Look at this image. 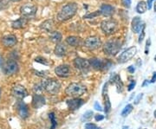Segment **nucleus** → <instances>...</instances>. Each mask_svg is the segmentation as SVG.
I'll return each instance as SVG.
<instances>
[{
  "instance_id": "1",
  "label": "nucleus",
  "mask_w": 156,
  "mask_h": 129,
  "mask_svg": "<svg viewBox=\"0 0 156 129\" xmlns=\"http://www.w3.org/2000/svg\"><path fill=\"white\" fill-rule=\"evenodd\" d=\"M78 5L76 3H69L67 5L63 6L61 9V11L57 13L56 18L60 22H64L69 19L72 18L77 12Z\"/></svg>"
},
{
  "instance_id": "2",
  "label": "nucleus",
  "mask_w": 156,
  "mask_h": 129,
  "mask_svg": "<svg viewBox=\"0 0 156 129\" xmlns=\"http://www.w3.org/2000/svg\"><path fill=\"white\" fill-rule=\"evenodd\" d=\"M65 92L69 96H71L74 98H78V97L83 96L86 92V87L81 83L73 82L68 86Z\"/></svg>"
},
{
  "instance_id": "3",
  "label": "nucleus",
  "mask_w": 156,
  "mask_h": 129,
  "mask_svg": "<svg viewBox=\"0 0 156 129\" xmlns=\"http://www.w3.org/2000/svg\"><path fill=\"white\" fill-rule=\"evenodd\" d=\"M122 48V44L119 40L113 39L108 41L103 46V51L109 56H116Z\"/></svg>"
},
{
  "instance_id": "4",
  "label": "nucleus",
  "mask_w": 156,
  "mask_h": 129,
  "mask_svg": "<svg viewBox=\"0 0 156 129\" xmlns=\"http://www.w3.org/2000/svg\"><path fill=\"white\" fill-rule=\"evenodd\" d=\"M43 84H44V90H46L48 93H50L51 95L57 94L61 89V85L59 83V82L55 79H48L46 81H44Z\"/></svg>"
},
{
  "instance_id": "5",
  "label": "nucleus",
  "mask_w": 156,
  "mask_h": 129,
  "mask_svg": "<svg viewBox=\"0 0 156 129\" xmlns=\"http://www.w3.org/2000/svg\"><path fill=\"white\" fill-rule=\"evenodd\" d=\"M118 23L115 19H106L101 23V29L106 35H112L117 30Z\"/></svg>"
},
{
  "instance_id": "6",
  "label": "nucleus",
  "mask_w": 156,
  "mask_h": 129,
  "mask_svg": "<svg viewBox=\"0 0 156 129\" xmlns=\"http://www.w3.org/2000/svg\"><path fill=\"white\" fill-rule=\"evenodd\" d=\"M136 53H137V49H136V47L132 46V47L127 49L126 51H123L122 53L120 55V56H119L118 60H119V62H122V63L127 62H128L129 60H131V59L135 56Z\"/></svg>"
},
{
  "instance_id": "7",
  "label": "nucleus",
  "mask_w": 156,
  "mask_h": 129,
  "mask_svg": "<svg viewBox=\"0 0 156 129\" xmlns=\"http://www.w3.org/2000/svg\"><path fill=\"white\" fill-rule=\"evenodd\" d=\"M84 45L87 49L94 51L101 46V41L98 37H89L84 42Z\"/></svg>"
},
{
  "instance_id": "8",
  "label": "nucleus",
  "mask_w": 156,
  "mask_h": 129,
  "mask_svg": "<svg viewBox=\"0 0 156 129\" xmlns=\"http://www.w3.org/2000/svg\"><path fill=\"white\" fill-rule=\"evenodd\" d=\"M74 65L77 69H79L80 71H82L83 73H87L89 70V67H90V63H89V60L81 58V57L76 58L74 60Z\"/></svg>"
},
{
  "instance_id": "9",
  "label": "nucleus",
  "mask_w": 156,
  "mask_h": 129,
  "mask_svg": "<svg viewBox=\"0 0 156 129\" xmlns=\"http://www.w3.org/2000/svg\"><path fill=\"white\" fill-rule=\"evenodd\" d=\"M89 61L90 66L93 67L96 70H101V69H108L109 66L111 65V62H109L108 64H107L108 61H101V59L98 58H91Z\"/></svg>"
},
{
  "instance_id": "10",
  "label": "nucleus",
  "mask_w": 156,
  "mask_h": 129,
  "mask_svg": "<svg viewBox=\"0 0 156 129\" xmlns=\"http://www.w3.org/2000/svg\"><path fill=\"white\" fill-rule=\"evenodd\" d=\"M37 7L33 4H25L20 8V12L23 17H32L37 13Z\"/></svg>"
},
{
  "instance_id": "11",
  "label": "nucleus",
  "mask_w": 156,
  "mask_h": 129,
  "mask_svg": "<svg viewBox=\"0 0 156 129\" xmlns=\"http://www.w3.org/2000/svg\"><path fill=\"white\" fill-rule=\"evenodd\" d=\"M18 71V64L14 60H8L4 67V72L7 75H12Z\"/></svg>"
},
{
  "instance_id": "12",
  "label": "nucleus",
  "mask_w": 156,
  "mask_h": 129,
  "mask_svg": "<svg viewBox=\"0 0 156 129\" xmlns=\"http://www.w3.org/2000/svg\"><path fill=\"white\" fill-rule=\"evenodd\" d=\"M12 95L17 99L22 100V99L25 98L26 96H28V92H27V90L23 86L17 84L15 85L12 88Z\"/></svg>"
},
{
  "instance_id": "13",
  "label": "nucleus",
  "mask_w": 156,
  "mask_h": 129,
  "mask_svg": "<svg viewBox=\"0 0 156 129\" xmlns=\"http://www.w3.org/2000/svg\"><path fill=\"white\" fill-rule=\"evenodd\" d=\"M55 73L57 76L62 77V78L68 77L70 75V68L67 64L60 65L55 68Z\"/></svg>"
},
{
  "instance_id": "14",
  "label": "nucleus",
  "mask_w": 156,
  "mask_h": 129,
  "mask_svg": "<svg viewBox=\"0 0 156 129\" xmlns=\"http://www.w3.org/2000/svg\"><path fill=\"white\" fill-rule=\"evenodd\" d=\"M17 40L14 35H6L2 38V44L6 48H11L16 45Z\"/></svg>"
},
{
  "instance_id": "15",
  "label": "nucleus",
  "mask_w": 156,
  "mask_h": 129,
  "mask_svg": "<svg viewBox=\"0 0 156 129\" xmlns=\"http://www.w3.org/2000/svg\"><path fill=\"white\" fill-rule=\"evenodd\" d=\"M45 105V98L41 95L35 94L32 97V107L36 109L41 108Z\"/></svg>"
},
{
  "instance_id": "16",
  "label": "nucleus",
  "mask_w": 156,
  "mask_h": 129,
  "mask_svg": "<svg viewBox=\"0 0 156 129\" xmlns=\"http://www.w3.org/2000/svg\"><path fill=\"white\" fill-rule=\"evenodd\" d=\"M83 100L80 99V98H74L71 100H68L67 106L70 110H76L80 107H82L83 105Z\"/></svg>"
},
{
  "instance_id": "17",
  "label": "nucleus",
  "mask_w": 156,
  "mask_h": 129,
  "mask_svg": "<svg viewBox=\"0 0 156 129\" xmlns=\"http://www.w3.org/2000/svg\"><path fill=\"white\" fill-rule=\"evenodd\" d=\"M142 27H143V24H142L140 17H134L132 19V23H131V29H132L133 32L135 34H138L141 30Z\"/></svg>"
},
{
  "instance_id": "18",
  "label": "nucleus",
  "mask_w": 156,
  "mask_h": 129,
  "mask_svg": "<svg viewBox=\"0 0 156 129\" xmlns=\"http://www.w3.org/2000/svg\"><path fill=\"white\" fill-rule=\"evenodd\" d=\"M17 111L20 117L23 119H26L29 116V109L28 106L24 102H19L17 104Z\"/></svg>"
},
{
  "instance_id": "19",
  "label": "nucleus",
  "mask_w": 156,
  "mask_h": 129,
  "mask_svg": "<svg viewBox=\"0 0 156 129\" xmlns=\"http://www.w3.org/2000/svg\"><path fill=\"white\" fill-rule=\"evenodd\" d=\"M100 12L104 17H111L115 12V8L110 5H102L100 8Z\"/></svg>"
},
{
  "instance_id": "20",
  "label": "nucleus",
  "mask_w": 156,
  "mask_h": 129,
  "mask_svg": "<svg viewBox=\"0 0 156 129\" xmlns=\"http://www.w3.org/2000/svg\"><path fill=\"white\" fill-rule=\"evenodd\" d=\"M110 82H111V83H114V84L116 86L117 91H118L119 93L122 92L123 83L122 82V80H121V77H120L118 75L114 74V75H112L111 78H110Z\"/></svg>"
},
{
  "instance_id": "21",
  "label": "nucleus",
  "mask_w": 156,
  "mask_h": 129,
  "mask_svg": "<svg viewBox=\"0 0 156 129\" xmlns=\"http://www.w3.org/2000/svg\"><path fill=\"white\" fill-rule=\"evenodd\" d=\"M26 24H27V19L25 17H20L11 23V27L15 30H19L25 27Z\"/></svg>"
},
{
  "instance_id": "22",
  "label": "nucleus",
  "mask_w": 156,
  "mask_h": 129,
  "mask_svg": "<svg viewBox=\"0 0 156 129\" xmlns=\"http://www.w3.org/2000/svg\"><path fill=\"white\" fill-rule=\"evenodd\" d=\"M40 28L45 30V31H47V32H52L53 29H54V22H53V20L52 19L45 20L44 22L41 23Z\"/></svg>"
},
{
  "instance_id": "23",
  "label": "nucleus",
  "mask_w": 156,
  "mask_h": 129,
  "mask_svg": "<svg viewBox=\"0 0 156 129\" xmlns=\"http://www.w3.org/2000/svg\"><path fill=\"white\" fill-rule=\"evenodd\" d=\"M67 52V48L64 44H57L54 50V53L56 54V56H63Z\"/></svg>"
},
{
  "instance_id": "24",
  "label": "nucleus",
  "mask_w": 156,
  "mask_h": 129,
  "mask_svg": "<svg viewBox=\"0 0 156 129\" xmlns=\"http://www.w3.org/2000/svg\"><path fill=\"white\" fill-rule=\"evenodd\" d=\"M66 43L72 47H77L81 44V39L75 36H69L66 38Z\"/></svg>"
},
{
  "instance_id": "25",
  "label": "nucleus",
  "mask_w": 156,
  "mask_h": 129,
  "mask_svg": "<svg viewBox=\"0 0 156 129\" xmlns=\"http://www.w3.org/2000/svg\"><path fill=\"white\" fill-rule=\"evenodd\" d=\"M50 39L53 42V43H56V44H60V42L62 39V36L59 31H52L50 33Z\"/></svg>"
},
{
  "instance_id": "26",
  "label": "nucleus",
  "mask_w": 156,
  "mask_h": 129,
  "mask_svg": "<svg viewBox=\"0 0 156 129\" xmlns=\"http://www.w3.org/2000/svg\"><path fill=\"white\" fill-rule=\"evenodd\" d=\"M147 10V2L145 1H140L138 5L136 6V11L139 14H143L145 13Z\"/></svg>"
},
{
  "instance_id": "27",
  "label": "nucleus",
  "mask_w": 156,
  "mask_h": 129,
  "mask_svg": "<svg viewBox=\"0 0 156 129\" xmlns=\"http://www.w3.org/2000/svg\"><path fill=\"white\" fill-rule=\"evenodd\" d=\"M132 111H133V105L128 104L126 107L123 108L122 112V117H126V116H128V114L132 112Z\"/></svg>"
},
{
  "instance_id": "28",
  "label": "nucleus",
  "mask_w": 156,
  "mask_h": 129,
  "mask_svg": "<svg viewBox=\"0 0 156 129\" xmlns=\"http://www.w3.org/2000/svg\"><path fill=\"white\" fill-rule=\"evenodd\" d=\"M33 90H34V92H35V94H37V95H41V94L43 93V91L44 90L43 82L35 85L33 88Z\"/></svg>"
},
{
  "instance_id": "29",
  "label": "nucleus",
  "mask_w": 156,
  "mask_h": 129,
  "mask_svg": "<svg viewBox=\"0 0 156 129\" xmlns=\"http://www.w3.org/2000/svg\"><path fill=\"white\" fill-rule=\"evenodd\" d=\"M49 118H50V122H51V127H50V129H55L56 127V126H57L55 113H49Z\"/></svg>"
},
{
  "instance_id": "30",
  "label": "nucleus",
  "mask_w": 156,
  "mask_h": 129,
  "mask_svg": "<svg viewBox=\"0 0 156 129\" xmlns=\"http://www.w3.org/2000/svg\"><path fill=\"white\" fill-rule=\"evenodd\" d=\"M111 110V102L109 101V98H108V96L106 94V96H105V109H104V112L106 113H108Z\"/></svg>"
},
{
  "instance_id": "31",
  "label": "nucleus",
  "mask_w": 156,
  "mask_h": 129,
  "mask_svg": "<svg viewBox=\"0 0 156 129\" xmlns=\"http://www.w3.org/2000/svg\"><path fill=\"white\" fill-rule=\"evenodd\" d=\"M10 6L9 0H0V11L6 10Z\"/></svg>"
},
{
  "instance_id": "32",
  "label": "nucleus",
  "mask_w": 156,
  "mask_h": 129,
  "mask_svg": "<svg viewBox=\"0 0 156 129\" xmlns=\"http://www.w3.org/2000/svg\"><path fill=\"white\" fill-rule=\"evenodd\" d=\"M100 15H101L100 11H94L93 13H89V14H88V15L84 16L83 18H86V19H91V18H94V17H98V16H100Z\"/></svg>"
},
{
  "instance_id": "33",
  "label": "nucleus",
  "mask_w": 156,
  "mask_h": 129,
  "mask_svg": "<svg viewBox=\"0 0 156 129\" xmlns=\"http://www.w3.org/2000/svg\"><path fill=\"white\" fill-rule=\"evenodd\" d=\"M92 116H93V112L92 111H88V112H86L83 114V116L82 118V120L83 121H87V120H89L92 118Z\"/></svg>"
},
{
  "instance_id": "34",
  "label": "nucleus",
  "mask_w": 156,
  "mask_h": 129,
  "mask_svg": "<svg viewBox=\"0 0 156 129\" xmlns=\"http://www.w3.org/2000/svg\"><path fill=\"white\" fill-rule=\"evenodd\" d=\"M145 24H143V27H142L141 30H140V35L139 37V40H138V43H139V44H141L143 39H144V37H145Z\"/></svg>"
},
{
  "instance_id": "35",
  "label": "nucleus",
  "mask_w": 156,
  "mask_h": 129,
  "mask_svg": "<svg viewBox=\"0 0 156 129\" xmlns=\"http://www.w3.org/2000/svg\"><path fill=\"white\" fill-rule=\"evenodd\" d=\"M35 61L37 62H40V63H42V64H44V65H49V64H50L45 58H44V57H41V56L37 57V58L35 59Z\"/></svg>"
},
{
  "instance_id": "36",
  "label": "nucleus",
  "mask_w": 156,
  "mask_h": 129,
  "mask_svg": "<svg viewBox=\"0 0 156 129\" xmlns=\"http://www.w3.org/2000/svg\"><path fill=\"white\" fill-rule=\"evenodd\" d=\"M150 44H151V40L150 38H148L147 41V44H146V50H145L146 55H147V54H148V49H149V47H150Z\"/></svg>"
},
{
  "instance_id": "37",
  "label": "nucleus",
  "mask_w": 156,
  "mask_h": 129,
  "mask_svg": "<svg viewBox=\"0 0 156 129\" xmlns=\"http://www.w3.org/2000/svg\"><path fill=\"white\" fill-rule=\"evenodd\" d=\"M131 2L132 0H122V5L127 8H129L131 6Z\"/></svg>"
},
{
  "instance_id": "38",
  "label": "nucleus",
  "mask_w": 156,
  "mask_h": 129,
  "mask_svg": "<svg viewBox=\"0 0 156 129\" xmlns=\"http://www.w3.org/2000/svg\"><path fill=\"white\" fill-rule=\"evenodd\" d=\"M85 128L86 129H95L96 128V126L95 124L92 123H87L85 125Z\"/></svg>"
},
{
  "instance_id": "39",
  "label": "nucleus",
  "mask_w": 156,
  "mask_h": 129,
  "mask_svg": "<svg viewBox=\"0 0 156 129\" xmlns=\"http://www.w3.org/2000/svg\"><path fill=\"white\" fill-rule=\"evenodd\" d=\"M135 84H136L135 81H132V82H131V83H130V84L128 86V91H131V90L134 89V86H135Z\"/></svg>"
},
{
  "instance_id": "40",
  "label": "nucleus",
  "mask_w": 156,
  "mask_h": 129,
  "mask_svg": "<svg viewBox=\"0 0 156 129\" xmlns=\"http://www.w3.org/2000/svg\"><path fill=\"white\" fill-rule=\"evenodd\" d=\"M104 119V116L102 114H96L95 115V120L96 121H100V120H102Z\"/></svg>"
},
{
  "instance_id": "41",
  "label": "nucleus",
  "mask_w": 156,
  "mask_h": 129,
  "mask_svg": "<svg viewBox=\"0 0 156 129\" xmlns=\"http://www.w3.org/2000/svg\"><path fill=\"white\" fill-rule=\"evenodd\" d=\"M94 107L95 108V110H97V111H102V108H101V105L98 103V102H95Z\"/></svg>"
},
{
  "instance_id": "42",
  "label": "nucleus",
  "mask_w": 156,
  "mask_h": 129,
  "mask_svg": "<svg viewBox=\"0 0 156 129\" xmlns=\"http://www.w3.org/2000/svg\"><path fill=\"white\" fill-rule=\"evenodd\" d=\"M154 0H147V9H151L152 8V5H153V2Z\"/></svg>"
},
{
  "instance_id": "43",
  "label": "nucleus",
  "mask_w": 156,
  "mask_h": 129,
  "mask_svg": "<svg viewBox=\"0 0 156 129\" xmlns=\"http://www.w3.org/2000/svg\"><path fill=\"white\" fill-rule=\"evenodd\" d=\"M128 71L129 72V73H131V74H133L135 71V68H134V66H129V67L128 68Z\"/></svg>"
},
{
  "instance_id": "44",
  "label": "nucleus",
  "mask_w": 156,
  "mask_h": 129,
  "mask_svg": "<svg viewBox=\"0 0 156 129\" xmlns=\"http://www.w3.org/2000/svg\"><path fill=\"white\" fill-rule=\"evenodd\" d=\"M142 96H143V94H140V95H139V96H138V97L136 98V100L134 101V103H135V104H138V103H139L140 100H141Z\"/></svg>"
},
{
  "instance_id": "45",
  "label": "nucleus",
  "mask_w": 156,
  "mask_h": 129,
  "mask_svg": "<svg viewBox=\"0 0 156 129\" xmlns=\"http://www.w3.org/2000/svg\"><path fill=\"white\" fill-rule=\"evenodd\" d=\"M156 82V72H154V75H153V77H152V79L150 80V83H154V82Z\"/></svg>"
},
{
  "instance_id": "46",
  "label": "nucleus",
  "mask_w": 156,
  "mask_h": 129,
  "mask_svg": "<svg viewBox=\"0 0 156 129\" xmlns=\"http://www.w3.org/2000/svg\"><path fill=\"white\" fill-rule=\"evenodd\" d=\"M35 72V75H38V76H41V77H44L45 75V74H44L43 72H38V71H34Z\"/></svg>"
},
{
  "instance_id": "47",
  "label": "nucleus",
  "mask_w": 156,
  "mask_h": 129,
  "mask_svg": "<svg viewBox=\"0 0 156 129\" xmlns=\"http://www.w3.org/2000/svg\"><path fill=\"white\" fill-rule=\"evenodd\" d=\"M146 85H148V82H147V80H145V82H144V83L142 84V86L144 87V86H146Z\"/></svg>"
},
{
  "instance_id": "48",
  "label": "nucleus",
  "mask_w": 156,
  "mask_h": 129,
  "mask_svg": "<svg viewBox=\"0 0 156 129\" xmlns=\"http://www.w3.org/2000/svg\"><path fill=\"white\" fill-rule=\"evenodd\" d=\"M154 5V11H156V0L155 2H154V4H153Z\"/></svg>"
},
{
  "instance_id": "49",
  "label": "nucleus",
  "mask_w": 156,
  "mask_h": 129,
  "mask_svg": "<svg viewBox=\"0 0 156 129\" xmlns=\"http://www.w3.org/2000/svg\"><path fill=\"white\" fill-rule=\"evenodd\" d=\"M2 63H3V58L0 56V67H1V65H2Z\"/></svg>"
},
{
  "instance_id": "50",
  "label": "nucleus",
  "mask_w": 156,
  "mask_h": 129,
  "mask_svg": "<svg viewBox=\"0 0 156 129\" xmlns=\"http://www.w3.org/2000/svg\"><path fill=\"white\" fill-rule=\"evenodd\" d=\"M12 2H19V1H21V0H11Z\"/></svg>"
},
{
  "instance_id": "51",
  "label": "nucleus",
  "mask_w": 156,
  "mask_h": 129,
  "mask_svg": "<svg viewBox=\"0 0 156 129\" xmlns=\"http://www.w3.org/2000/svg\"><path fill=\"white\" fill-rule=\"evenodd\" d=\"M122 129H129V127H123Z\"/></svg>"
},
{
  "instance_id": "52",
  "label": "nucleus",
  "mask_w": 156,
  "mask_h": 129,
  "mask_svg": "<svg viewBox=\"0 0 156 129\" xmlns=\"http://www.w3.org/2000/svg\"><path fill=\"white\" fill-rule=\"evenodd\" d=\"M154 117H155V118H156V110H155V111H154Z\"/></svg>"
},
{
  "instance_id": "53",
  "label": "nucleus",
  "mask_w": 156,
  "mask_h": 129,
  "mask_svg": "<svg viewBox=\"0 0 156 129\" xmlns=\"http://www.w3.org/2000/svg\"><path fill=\"white\" fill-rule=\"evenodd\" d=\"M154 61H155V62H156V56H155V57H154Z\"/></svg>"
},
{
  "instance_id": "54",
  "label": "nucleus",
  "mask_w": 156,
  "mask_h": 129,
  "mask_svg": "<svg viewBox=\"0 0 156 129\" xmlns=\"http://www.w3.org/2000/svg\"><path fill=\"white\" fill-rule=\"evenodd\" d=\"M0 96H1V89H0Z\"/></svg>"
},
{
  "instance_id": "55",
  "label": "nucleus",
  "mask_w": 156,
  "mask_h": 129,
  "mask_svg": "<svg viewBox=\"0 0 156 129\" xmlns=\"http://www.w3.org/2000/svg\"><path fill=\"white\" fill-rule=\"evenodd\" d=\"M95 129H101V128H98V127H96V128H95Z\"/></svg>"
},
{
  "instance_id": "56",
  "label": "nucleus",
  "mask_w": 156,
  "mask_h": 129,
  "mask_svg": "<svg viewBox=\"0 0 156 129\" xmlns=\"http://www.w3.org/2000/svg\"><path fill=\"white\" fill-rule=\"evenodd\" d=\"M140 129H147V128H140Z\"/></svg>"
}]
</instances>
